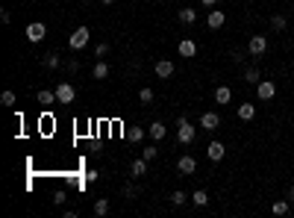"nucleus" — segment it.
Returning <instances> with one entry per match:
<instances>
[{
  "mask_svg": "<svg viewBox=\"0 0 294 218\" xmlns=\"http://www.w3.org/2000/svg\"><path fill=\"white\" fill-rule=\"evenodd\" d=\"M194 136H197L194 124H191V121H186V118H180V121H177V139H180V145H191V142H194Z\"/></svg>",
  "mask_w": 294,
  "mask_h": 218,
  "instance_id": "f257e3e1",
  "label": "nucleus"
},
{
  "mask_svg": "<svg viewBox=\"0 0 294 218\" xmlns=\"http://www.w3.org/2000/svg\"><path fill=\"white\" fill-rule=\"evenodd\" d=\"M88 27H77L74 32H71V38H68V44H71V50H82L85 44H88Z\"/></svg>",
  "mask_w": 294,
  "mask_h": 218,
  "instance_id": "f03ea898",
  "label": "nucleus"
},
{
  "mask_svg": "<svg viewBox=\"0 0 294 218\" xmlns=\"http://www.w3.org/2000/svg\"><path fill=\"white\" fill-rule=\"evenodd\" d=\"M53 92H56V100H59V103H74V97H77V92H74L71 83H59Z\"/></svg>",
  "mask_w": 294,
  "mask_h": 218,
  "instance_id": "7ed1b4c3",
  "label": "nucleus"
},
{
  "mask_svg": "<svg viewBox=\"0 0 294 218\" xmlns=\"http://www.w3.org/2000/svg\"><path fill=\"white\" fill-rule=\"evenodd\" d=\"M44 35H47V27L44 24H38V21H32L29 27H27V41H44Z\"/></svg>",
  "mask_w": 294,
  "mask_h": 218,
  "instance_id": "20e7f679",
  "label": "nucleus"
},
{
  "mask_svg": "<svg viewBox=\"0 0 294 218\" xmlns=\"http://www.w3.org/2000/svg\"><path fill=\"white\" fill-rule=\"evenodd\" d=\"M265 50H268V38H265V35H253V38L247 41V53H250V56H262Z\"/></svg>",
  "mask_w": 294,
  "mask_h": 218,
  "instance_id": "39448f33",
  "label": "nucleus"
},
{
  "mask_svg": "<svg viewBox=\"0 0 294 218\" xmlns=\"http://www.w3.org/2000/svg\"><path fill=\"white\" fill-rule=\"evenodd\" d=\"M256 94H259V100H271V97L277 94V86H274L271 80H259V83H256Z\"/></svg>",
  "mask_w": 294,
  "mask_h": 218,
  "instance_id": "423d86ee",
  "label": "nucleus"
},
{
  "mask_svg": "<svg viewBox=\"0 0 294 218\" xmlns=\"http://www.w3.org/2000/svg\"><path fill=\"white\" fill-rule=\"evenodd\" d=\"M224 154H227L224 142H209V145H206V156H209L212 162H221V159H224Z\"/></svg>",
  "mask_w": 294,
  "mask_h": 218,
  "instance_id": "0eeeda50",
  "label": "nucleus"
},
{
  "mask_svg": "<svg viewBox=\"0 0 294 218\" xmlns=\"http://www.w3.org/2000/svg\"><path fill=\"white\" fill-rule=\"evenodd\" d=\"M153 71H156V77H159V80H168V77L174 74V62H171V59H159Z\"/></svg>",
  "mask_w": 294,
  "mask_h": 218,
  "instance_id": "6e6552de",
  "label": "nucleus"
},
{
  "mask_svg": "<svg viewBox=\"0 0 294 218\" xmlns=\"http://www.w3.org/2000/svg\"><path fill=\"white\" fill-rule=\"evenodd\" d=\"M218 124H221V115H218V112H203V115H200V127H203V130H218Z\"/></svg>",
  "mask_w": 294,
  "mask_h": 218,
  "instance_id": "1a4fd4ad",
  "label": "nucleus"
},
{
  "mask_svg": "<svg viewBox=\"0 0 294 218\" xmlns=\"http://www.w3.org/2000/svg\"><path fill=\"white\" fill-rule=\"evenodd\" d=\"M177 171H180V174H194V171H197V159H194V156H180Z\"/></svg>",
  "mask_w": 294,
  "mask_h": 218,
  "instance_id": "9d476101",
  "label": "nucleus"
},
{
  "mask_svg": "<svg viewBox=\"0 0 294 218\" xmlns=\"http://www.w3.org/2000/svg\"><path fill=\"white\" fill-rule=\"evenodd\" d=\"M224 21H227V15H224L221 9H212V12H209V18H206L209 30H221V27H224Z\"/></svg>",
  "mask_w": 294,
  "mask_h": 218,
  "instance_id": "9b49d317",
  "label": "nucleus"
},
{
  "mask_svg": "<svg viewBox=\"0 0 294 218\" xmlns=\"http://www.w3.org/2000/svg\"><path fill=\"white\" fill-rule=\"evenodd\" d=\"M177 50H180V56H183V59H191V56H194V53H197V44H194V41H191V38H183V41H180V47H177Z\"/></svg>",
  "mask_w": 294,
  "mask_h": 218,
  "instance_id": "f8f14e48",
  "label": "nucleus"
},
{
  "mask_svg": "<svg viewBox=\"0 0 294 218\" xmlns=\"http://www.w3.org/2000/svg\"><path fill=\"white\" fill-rule=\"evenodd\" d=\"M230 100H233V89H230V86H218V89H215V103L227 106Z\"/></svg>",
  "mask_w": 294,
  "mask_h": 218,
  "instance_id": "ddd939ff",
  "label": "nucleus"
},
{
  "mask_svg": "<svg viewBox=\"0 0 294 218\" xmlns=\"http://www.w3.org/2000/svg\"><path fill=\"white\" fill-rule=\"evenodd\" d=\"M239 118L241 121H253L256 118V103H241L239 106Z\"/></svg>",
  "mask_w": 294,
  "mask_h": 218,
  "instance_id": "4468645a",
  "label": "nucleus"
},
{
  "mask_svg": "<svg viewBox=\"0 0 294 218\" xmlns=\"http://www.w3.org/2000/svg\"><path fill=\"white\" fill-rule=\"evenodd\" d=\"M147 133H150V139H156V142H159V139H165V133H168V127H165L162 121H153Z\"/></svg>",
  "mask_w": 294,
  "mask_h": 218,
  "instance_id": "2eb2a0df",
  "label": "nucleus"
},
{
  "mask_svg": "<svg viewBox=\"0 0 294 218\" xmlns=\"http://www.w3.org/2000/svg\"><path fill=\"white\" fill-rule=\"evenodd\" d=\"M130 174H133V177H144V174H147V159H144V156L135 159V162L130 165Z\"/></svg>",
  "mask_w": 294,
  "mask_h": 218,
  "instance_id": "dca6fc26",
  "label": "nucleus"
},
{
  "mask_svg": "<svg viewBox=\"0 0 294 218\" xmlns=\"http://www.w3.org/2000/svg\"><path fill=\"white\" fill-rule=\"evenodd\" d=\"M94 216L97 218L109 216V201H106V198H97V201H94Z\"/></svg>",
  "mask_w": 294,
  "mask_h": 218,
  "instance_id": "f3484780",
  "label": "nucleus"
},
{
  "mask_svg": "<svg viewBox=\"0 0 294 218\" xmlns=\"http://www.w3.org/2000/svg\"><path fill=\"white\" fill-rule=\"evenodd\" d=\"M91 77H94V80H106V77H109V65H106V62H97L94 71H91Z\"/></svg>",
  "mask_w": 294,
  "mask_h": 218,
  "instance_id": "a211bd4d",
  "label": "nucleus"
},
{
  "mask_svg": "<svg viewBox=\"0 0 294 218\" xmlns=\"http://www.w3.org/2000/svg\"><path fill=\"white\" fill-rule=\"evenodd\" d=\"M38 103H44V106H50V103H59V100H56V92H47V89H41V92H38Z\"/></svg>",
  "mask_w": 294,
  "mask_h": 218,
  "instance_id": "6ab92c4d",
  "label": "nucleus"
},
{
  "mask_svg": "<svg viewBox=\"0 0 294 218\" xmlns=\"http://www.w3.org/2000/svg\"><path fill=\"white\" fill-rule=\"evenodd\" d=\"M191 204H194V207H206V204H209V195H206V189H197V192L191 195Z\"/></svg>",
  "mask_w": 294,
  "mask_h": 218,
  "instance_id": "aec40b11",
  "label": "nucleus"
},
{
  "mask_svg": "<svg viewBox=\"0 0 294 218\" xmlns=\"http://www.w3.org/2000/svg\"><path fill=\"white\" fill-rule=\"evenodd\" d=\"M271 27H274L277 32H283V30L289 27V21H286V15H271Z\"/></svg>",
  "mask_w": 294,
  "mask_h": 218,
  "instance_id": "412c9836",
  "label": "nucleus"
},
{
  "mask_svg": "<svg viewBox=\"0 0 294 218\" xmlns=\"http://www.w3.org/2000/svg\"><path fill=\"white\" fill-rule=\"evenodd\" d=\"M180 21H183V24H194V21H197V12H194V9H180Z\"/></svg>",
  "mask_w": 294,
  "mask_h": 218,
  "instance_id": "4be33fe9",
  "label": "nucleus"
},
{
  "mask_svg": "<svg viewBox=\"0 0 294 218\" xmlns=\"http://www.w3.org/2000/svg\"><path fill=\"white\" fill-rule=\"evenodd\" d=\"M138 100H141L144 106H150V103L156 100V94H153V89H141V92H138Z\"/></svg>",
  "mask_w": 294,
  "mask_h": 218,
  "instance_id": "5701e85b",
  "label": "nucleus"
},
{
  "mask_svg": "<svg viewBox=\"0 0 294 218\" xmlns=\"http://www.w3.org/2000/svg\"><path fill=\"white\" fill-rule=\"evenodd\" d=\"M271 213H274V216H286V213H289V198H283V201H277V204L271 207Z\"/></svg>",
  "mask_w": 294,
  "mask_h": 218,
  "instance_id": "b1692460",
  "label": "nucleus"
},
{
  "mask_svg": "<svg viewBox=\"0 0 294 218\" xmlns=\"http://www.w3.org/2000/svg\"><path fill=\"white\" fill-rule=\"evenodd\" d=\"M127 139H130V142H141V139H144V130H141V127H130V130H127Z\"/></svg>",
  "mask_w": 294,
  "mask_h": 218,
  "instance_id": "393cba45",
  "label": "nucleus"
},
{
  "mask_svg": "<svg viewBox=\"0 0 294 218\" xmlns=\"http://www.w3.org/2000/svg\"><path fill=\"white\" fill-rule=\"evenodd\" d=\"M168 201H171L174 207H183V204L188 201V195H186V192H171V198H168Z\"/></svg>",
  "mask_w": 294,
  "mask_h": 218,
  "instance_id": "a878e982",
  "label": "nucleus"
},
{
  "mask_svg": "<svg viewBox=\"0 0 294 218\" xmlns=\"http://www.w3.org/2000/svg\"><path fill=\"white\" fill-rule=\"evenodd\" d=\"M244 80H247V83H259V80H262L259 68H247V71H244Z\"/></svg>",
  "mask_w": 294,
  "mask_h": 218,
  "instance_id": "bb28decb",
  "label": "nucleus"
},
{
  "mask_svg": "<svg viewBox=\"0 0 294 218\" xmlns=\"http://www.w3.org/2000/svg\"><path fill=\"white\" fill-rule=\"evenodd\" d=\"M44 65H47V68H59V65H62V59H59V53H47V59H44Z\"/></svg>",
  "mask_w": 294,
  "mask_h": 218,
  "instance_id": "cd10ccee",
  "label": "nucleus"
},
{
  "mask_svg": "<svg viewBox=\"0 0 294 218\" xmlns=\"http://www.w3.org/2000/svg\"><path fill=\"white\" fill-rule=\"evenodd\" d=\"M0 103H3V106H15V92H3V94H0Z\"/></svg>",
  "mask_w": 294,
  "mask_h": 218,
  "instance_id": "c85d7f7f",
  "label": "nucleus"
},
{
  "mask_svg": "<svg viewBox=\"0 0 294 218\" xmlns=\"http://www.w3.org/2000/svg\"><path fill=\"white\" fill-rule=\"evenodd\" d=\"M156 154H159V151H156V148H144V154H141V156H144V159H147V162H150V159H156Z\"/></svg>",
  "mask_w": 294,
  "mask_h": 218,
  "instance_id": "c756f323",
  "label": "nucleus"
},
{
  "mask_svg": "<svg viewBox=\"0 0 294 218\" xmlns=\"http://www.w3.org/2000/svg\"><path fill=\"white\" fill-rule=\"evenodd\" d=\"M94 53H97V56H106V53H109V44H97Z\"/></svg>",
  "mask_w": 294,
  "mask_h": 218,
  "instance_id": "7c9ffc66",
  "label": "nucleus"
},
{
  "mask_svg": "<svg viewBox=\"0 0 294 218\" xmlns=\"http://www.w3.org/2000/svg\"><path fill=\"white\" fill-rule=\"evenodd\" d=\"M0 21H3V24H9V21H12V15H9V9H0Z\"/></svg>",
  "mask_w": 294,
  "mask_h": 218,
  "instance_id": "2f4dec72",
  "label": "nucleus"
},
{
  "mask_svg": "<svg viewBox=\"0 0 294 218\" xmlns=\"http://www.w3.org/2000/svg\"><path fill=\"white\" fill-rule=\"evenodd\" d=\"M65 198H68L65 192H56V195H53V204H65Z\"/></svg>",
  "mask_w": 294,
  "mask_h": 218,
  "instance_id": "473e14b6",
  "label": "nucleus"
},
{
  "mask_svg": "<svg viewBox=\"0 0 294 218\" xmlns=\"http://www.w3.org/2000/svg\"><path fill=\"white\" fill-rule=\"evenodd\" d=\"M200 3H203V6H215L218 0H200Z\"/></svg>",
  "mask_w": 294,
  "mask_h": 218,
  "instance_id": "72a5a7b5",
  "label": "nucleus"
},
{
  "mask_svg": "<svg viewBox=\"0 0 294 218\" xmlns=\"http://www.w3.org/2000/svg\"><path fill=\"white\" fill-rule=\"evenodd\" d=\"M289 201H294V186L289 189Z\"/></svg>",
  "mask_w": 294,
  "mask_h": 218,
  "instance_id": "f704fd0d",
  "label": "nucleus"
},
{
  "mask_svg": "<svg viewBox=\"0 0 294 218\" xmlns=\"http://www.w3.org/2000/svg\"><path fill=\"white\" fill-rule=\"evenodd\" d=\"M103 3H115V0H103Z\"/></svg>",
  "mask_w": 294,
  "mask_h": 218,
  "instance_id": "c9c22d12",
  "label": "nucleus"
}]
</instances>
